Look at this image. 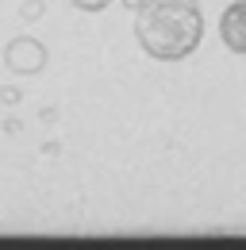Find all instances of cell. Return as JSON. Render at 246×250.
Segmentation results:
<instances>
[{
  "label": "cell",
  "mask_w": 246,
  "mask_h": 250,
  "mask_svg": "<svg viewBox=\"0 0 246 250\" xmlns=\"http://www.w3.org/2000/svg\"><path fill=\"white\" fill-rule=\"evenodd\" d=\"M23 96H20V89L16 85H0V104H20Z\"/></svg>",
  "instance_id": "6"
},
{
  "label": "cell",
  "mask_w": 246,
  "mask_h": 250,
  "mask_svg": "<svg viewBox=\"0 0 246 250\" xmlns=\"http://www.w3.org/2000/svg\"><path fill=\"white\" fill-rule=\"evenodd\" d=\"M219 42L231 54H246V0H235L219 16Z\"/></svg>",
  "instance_id": "3"
},
{
  "label": "cell",
  "mask_w": 246,
  "mask_h": 250,
  "mask_svg": "<svg viewBox=\"0 0 246 250\" xmlns=\"http://www.w3.org/2000/svg\"><path fill=\"white\" fill-rule=\"evenodd\" d=\"M42 12H46V4H42V0H23V4H20V20H23V23L42 20Z\"/></svg>",
  "instance_id": "4"
},
{
  "label": "cell",
  "mask_w": 246,
  "mask_h": 250,
  "mask_svg": "<svg viewBox=\"0 0 246 250\" xmlns=\"http://www.w3.org/2000/svg\"><path fill=\"white\" fill-rule=\"evenodd\" d=\"M77 12H104V8H112L116 0H69Z\"/></svg>",
  "instance_id": "5"
},
{
  "label": "cell",
  "mask_w": 246,
  "mask_h": 250,
  "mask_svg": "<svg viewBox=\"0 0 246 250\" xmlns=\"http://www.w3.org/2000/svg\"><path fill=\"white\" fill-rule=\"evenodd\" d=\"M123 8H131V12H135V8H143V0H123Z\"/></svg>",
  "instance_id": "7"
},
{
  "label": "cell",
  "mask_w": 246,
  "mask_h": 250,
  "mask_svg": "<svg viewBox=\"0 0 246 250\" xmlns=\"http://www.w3.org/2000/svg\"><path fill=\"white\" fill-rule=\"evenodd\" d=\"M135 39L154 62H184L204 39L200 0H143L135 8Z\"/></svg>",
  "instance_id": "1"
},
{
  "label": "cell",
  "mask_w": 246,
  "mask_h": 250,
  "mask_svg": "<svg viewBox=\"0 0 246 250\" xmlns=\"http://www.w3.org/2000/svg\"><path fill=\"white\" fill-rule=\"evenodd\" d=\"M4 65L12 69V73H42L46 69V46L39 42V39H31V35H16V39H8V46H4Z\"/></svg>",
  "instance_id": "2"
}]
</instances>
